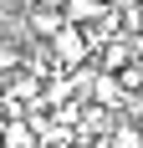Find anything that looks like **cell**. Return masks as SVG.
Here are the masks:
<instances>
[{"mask_svg":"<svg viewBox=\"0 0 143 148\" xmlns=\"http://www.w3.org/2000/svg\"><path fill=\"white\" fill-rule=\"evenodd\" d=\"M46 46H51V56H56L61 72H77V66H87V61H92V41H87L82 26H61Z\"/></svg>","mask_w":143,"mask_h":148,"instance_id":"obj_1","label":"cell"},{"mask_svg":"<svg viewBox=\"0 0 143 148\" xmlns=\"http://www.w3.org/2000/svg\"><path fill=\"white\" fill-rule=\"evenodd\" d=\"M102 143H107V148H143V128H138V118H128V112H118Z\"/></svg>","mask_w":143,"mask_h":148,"instance_id":"obj_2","label":"cell"},{"mask_svg":"<svg viewBox=\"0 0 143 148\" xmlns=\"http://www.w3.org/2000/svg\"><path fill=\"white\" fill-rule=\"evenodd\" d=\"M0 148H41L31 118H5V138H0Z\"/></svg>","mask_w":143,"mask_h":148,"instance_id":"obj_3","label":"cell"},{"mask_svg":"<svg viewBox=\"0 0 143 148\" xmlns=\"http://www.w3.org/2000/svg\"><path fill=\"white\" fill-rule=\"evenodd\" d=\"M21 66H26V46L15 36H0V77H15Z\"/></svg>","mask_w":143,"mask_h":148,"instance_id":"obj_4","label":"cell"},{"mask_svg":"<svg viewBox=\"0 0 143 148\" xmlns=\"http://www.w3.org/2000/svg\"><path fill=\"white\" fill-rule=\"evenodd\" d=\"M102 10H107L102 0H67V26H82V31H87Z\"/></svg>","mask_w":143,"mask_h":148,"instance_id":"obj_5","label":"cell"},{"mask_svg":"<svg viewBox=\"0 0 143 148\" xmlns=\"http://www.w3.org/2000/svg\"><path fill=\"white\" fill-rule=\"evenodd\" d=\"M0 138H5V118H0Z\"/></svg>","mask_w":143,"mask_h":148,"instance_id":"obj_6","label":"cell"}]
</instances>
